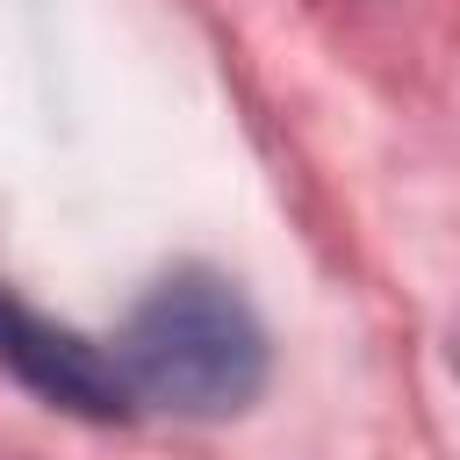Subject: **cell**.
Returning <instances> with one entry per match:
<instances>
[{
    "mask_svg": "<svg viewBox=\"0 0 460 460\" xmlns=\"http://www.w3.org/2000/svg\"><path fill=\"white\" fill-rule=\"evenodd\" d=\"M115 359L137 402L208 424V417H237L259 402L273 352L237 280H223L216 266H172L129 309Z\"/></svg>",
    "mask_w": 460,
    "mask_h": 460,
    "instance_id": "6da1fadb",
    "label": "cell"
},
{
    "mask_svg": "<svg viewBox=\"0 0 460 460\" xmlns=\"http://www.w3.org/2000/svg\"><path fill=\"white\" fill-rule=\"evenodd\" d=\"M0 374H14L36 402L86 417V424H122L137 417V395L122 381V359L101 352L86 331L29 309L14 288H0Z\"/></svg>",
    "mask_w": 460,
    "mask_h": 460,
    "instance_id": "7a4b0ae2",
    "label": "cell"
}]
</instances>
